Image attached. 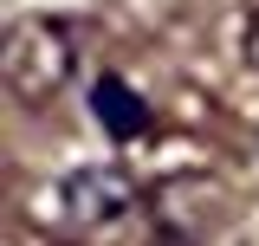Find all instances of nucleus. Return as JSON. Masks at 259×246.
<instances>
[{
	"mask_svg": "<svg viewBox=\"0 0 259 246\" xmlns=\"http://www.w3.org/2000/svg\"><path fill=\"white\" fill-rule=\"evenodd\" d=\"M78 71V32L39 13V20H13L7 26V91L13 104H46L59 97Z\"/></svg>",
	"mask_w": 259,
	"mask_h": 246,
	"instance_id": "nucleus-1",
	"label": "nucleus"
},
{
	"mask_svg": "<svg viewBox=\"0 0 259 246\" xmlns=\"http://www.w3.org/2000/svg\"><path fill=\"white\" fill-rule=\"evenodd\" d=\"M91 110H97V123H104L117 143H130V136L149 130V104L130 91L123 78H97V85H91Z\"/></svg>",
	"mask_w": 259,
	"mask_h": 246,
	"instance_id": "nucleus-3",
	"label": "nucleus"
},
{
	"mask_svg": "<svg viewBox=\"0 0 259 246\" xmlns=\"http://www.w3.org/2000/svg\"><path fill=\"white\" fill-rule=\"evenodd\" d=\"M136 201V182L123 169H71L59 182V208H65V227H110Z\"/></svg>",
	"mask_w": 259,
	"mask_h": 246,
	"instance_id": "nucleus-2",
	"label": "nucleus"
}]
</instances>
